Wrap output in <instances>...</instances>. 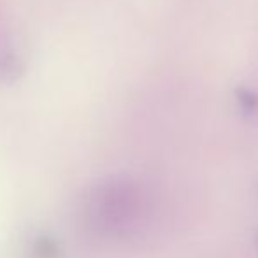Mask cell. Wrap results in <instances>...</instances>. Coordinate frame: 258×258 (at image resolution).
<instances>
[{
	"label": "cell",
	"instance_id": "obj_1",
	"mask_svg": "<svg viewBox=\"0 0 258 258\" xmlns=\"http://www.w3.org/2000/svg\"><path fill=\"white\" fill-rule=\"evenodd\" d=\"M136 191L128 186H123V184L112 188L104 201V213L107 216V221H111V223H121V221L132 218L136 213Z\"/></svg>",
	"mask_w": 258,
	"mask_h": 258
},
{
	"label": "cell",
	"instance_id": "obj_2",
	"mask_svg": "<svg viewBox=\"0 0 258 258\" xmlns=\"http://www.w3.org/2000/svg\"><path fill=\"white\" fill-rule=\"evenodd\" d=\"M241 104L244 105V107H248V109H253V107H256V105H258V99H256V97H253L249 92H242Z\"/></svg>",
	"mask_w": 258,
	"mask_h": 258
}]
</instances>
